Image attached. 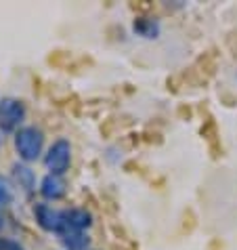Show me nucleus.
<instances>
[{
    "mask_svg": "<svg viewBox=\"0 0 237 250\" xmlns=\"http://www.w3.org/2000/svg\"><path fill=\"white\" fill-rule=\"evenodd\" d=\"M67 191V185L63 181V177H57V175H46L40 183V193L46 198V200H61Z\"/></svg>",
    "mask_w": 237,
    "mask_h": 250,
    "instance_id": "nucleus-6",
    "label": "nucleus"
},
{
    "mask_svg": "<svg viewBox=\"0 0 237 250\" xmlns=\"http://www.w3.org/2000/svg\"><path fill=\"white\" fill-rule=\"evenodd\" d=\"M63 223H65V231H84L93 225V214L86 208H69L63 210Z\"/></svg>",
    "mask_w": 237,
    "mask_h": 250,
    "instance_id": "nucleus-5",
    "label": "nucleus"
},
{
    "mask_svg": "<svg viewBox=\"0 0 237 250\" xmlns=\"http://www.w3.org/2000/svg\"><path fill=\"white\" fill-rule=\"evenodd\" d=\"M13 202V187L9 179L0 175V206H9Z\"/></svg>",
    "mask_w": 237,
    "mask_h": 250,
    "instance_id": "nucleus-10",
    "label": "nucleus"
},
{
    "mask_svg": "<svg viewBox=\"0 0 237 250\" xmlns=\"http://www.w3.org/2000/svg\"><path fill=\"white\" fill-rule=\"evenodd\" d=\"M61 242L69 248V250H86L90 240L84 231H65L61 233Z\"/></svg>",
    "mask_w": 237,
    "mask_h": 250,
    "instance_id": "nucleus-7",
    "label": "nucleus"
},
{
    "mask_svg": "<svg viewBox=\"0 0 237 250\" xmlns=\"http://www.w3.org/2000/svg\"><path fill=\"white\" fill-rule=\"evenodd\" d=\"M13 175H15L19 187H23L25 191H32L34 185H36V177H34V172L27 168L23 164H15L13 166Z\"/></svg>",
    "mask_w": 237,
    "mask_h": 250,
    "instance_id": "nucleus-8",
    "label": "nucleus"
},
{
    "mask_svg": "<svg viewBox=\"0 0 237 250\" xmlns=\"http://www.w3.org/2000/svg\"><path fill=\"white\" fill-rule=\"evenodd\" d=\"M25 103L15 97L0 99V130L2 133H17L25 120Z\"/></svg>",
    "mask_w": 237,
    "mask_h": 250,
    "instance_id": "nucleus-3",
    "label": "nucleus"
},
{
    "mask_svg": "<svg viewBox=\"0 0 237 250\" xmlns=\"http://www.w3.org/2000/svg\"><path fill=\"white\" fill-rule=\"evenodd\" d=\"M44 135L36 126H21L15 133V149L23 162H34L42 154Z\"/></svg>",
    "mask_w": 237,
    "mask_h": 250,
    "instance_id": "nucleus-1",
    "label": "nucleus"
},
{
    "mask_svg": "<svg viewBox=\"0 0 237 250\" xmlns=\"http://www.w3.org/2000/svg\"><path fill=\"white\" fill-rule=\"evenodd\" d=\"M4 227V219H2V214H0V229Z\"/></svg>",
    "mask_w": 237,
    "mask_h": 250,
    "instance_id": "nucleus-12",
    "label": "nucleus"
},
{
    "mask_svg": "<svg viewBox=\"0 0 237 250\" xmlns=\"http://www.w3.org/2000/svg\"><path fill=\"white\" fill-rule=\"evenodd\" d=\"M132 30H135V34H138V36H143V38H156L159 34V25H158V21H153V19L141 17V19L135 21Z\"/></svg>",
    "mask_w": 237,
    "mask_h": 250,
    "instance_id": "nucleus-9",
    "label": "nucleus"
},
{
    "mask_svg": "<svg viewBox=\"0 0 237 250\" xmlns=\"http://www.w3.org/2000/svg\"><path fill=\"white\" fill-rule=\"evenodd\" d=\"M0 250H23V246L11 238H0Z\"/></svg>",
    "mask_w": 237,
    "mask_h": 250,
    "instance_id": "nucleus-11",
    "label": "nucleus"
},
{
    "mask_svg": "<svg viewBox=\"0 0 237 250\" xmlns=\"http://www.w3.org/2000/svg\"><path fill=\"white\" fill-rule=\"evenodd\" d=\"M34 214H36V223L51 233H63L65 223H63V210L48 206V204H36L34 206Z\"/></svg>",
    "mask_w": 237,
    "mask_h": 250,
    "instance_id": "nucleus-4",
    "label": "nucleus"
},
{
    "mask_svg": "<svg viewBox=\"0 0 237 250\" xmlns=\"http://www.w3.org/2000/svg\"><path fill=\"white\" fill-rule=\"evenodd\" d=\"M69 164H72V143L61 137L48 147L44 156V166H46L48 175L63 177L69 170Z\"/></svg>",
    "mask_w": 237,
    "mask_h": 250,
    "instance_id": "nucleus-2",
    "label": "nucleus"
}]
</instances>
